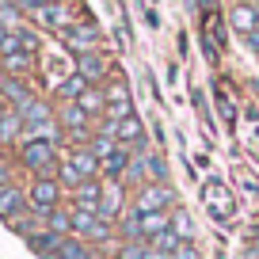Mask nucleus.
I'll return each mask as SVG.
<instances>
[{
    "label": "nucleus",
    "instance_id": "obj_27",
    "mask_svg": "<svg viewBox=\"0 0 259 259\" xmlns=\"http://www.w3.org/2000/svg\"><path fill=\"white\" fill-rule=\"evenodd\" d=\"M19 19V4H8V0H0V23L12 31V23Z\"/></svg>",
    "mask_w": 259,
    "mask_h": 259
},
{
    "label": "nucleus",
    "instance_id": "obj_8",
    "mask_svg": "<svg viewBox=\"0 0 259 259\" xmlns=\"http://www.w3.org/2000/svg\"><path fill=\"white\" fill-rule=\"evenodd\" d=\"M31 210V202H27V191L16 183H4L0 187V221H16L19 213Z\"/></svg>",
    "mask_w": 259,
    "mask_h": 259
},
{
    "label": "nucleus",
    "instance_id": "obj_18",
    "mask_svg": "<svg viewBox=\"0 0 259 259\" xmlns=\"http://www.w3.org/2000/svg\"><path fill=\"white\" fill-rule=\"evenodd\" d=\"M153 244L149 240H118L114 244V259H153Z\"/></svg>",
    "mask_w": 259,
    "mask_h": 259
},
{
    "label": "nucleus",
    "instance_id": "obj_17",
    "mask_svg": "<svg viewBox=\"0 0 259 259\" xmlns=\"http://www.w3.org/2000/svg\"><path fill=\"white\" fill-rule=\"evenodd\" d=\"M19 141H23V114L12 107L0 122V145H19Z\"/></svg>",
    "mask_w": 259,
    "mask_h": 259
},
{
    "label": "nucleus",
    "instance_id": "obj_33",
    "mask_svg": "<svg viewBox=\"0 0 259 259\" xmlns=\"http://www.w3.org/2000/svg\"><path fill=\"white\" fill-rule=\"evenodd\" d=\"M4 38H8V27H4V23H0V42H4Z\"/></svg>",
    "mask_w": 259,
    "mask_h": 259
},
{
    "label": "nucleus",
    "instance_id": "obj_13",
    "mask_svg": "<svg viewBox=\"0 0 259 259\" xmlns=\"http://www.w3.org/2000/svg\"><path fill=\"white\" fill-rule=\"evenodd\" d=\"M31 16H34V23L46 27V31H57V27L65 31V27H73V23H69V16H65V8L57 4V0H50V4H42V8H34Z\"/></svg>",
    "mask_w": 259,
    "mask_h": 259
},
{
    "label": "nucleus",
    "instance_id": "obj_31",
    "mask_svg": "<svg viewBox=\"0 0 259 259\" xmlns=\"http://www.w3.org/2000/svg\"><path fill=\"white\" fill-rule=\"evenodd\" d=\"M4 84H8V73L0 69V99H4Z\"/></svg>",
    "mask_w": 259,
    "mask_h": 259
},
{
    "label": "nucleus",
    "instance_id": "obj_3",
    "mask_svg": "<svg viewBox=\"0 0 259 259\" xmlns=\"http://www.w3.org/2000/svg\"><path fill=\"white\" fill-rule=\"evenodd\" d=\"M171 202H176L171 183H145L130 194V206L138 213H164V210H171Z\"/></svg>",
    "mask_w": 259,
    "mask_h": 259
},
{
    "label": "nucleus",
    "instance_id": "obj_10",
    "mask_svg": "<svg viewBox=\"0 0 259 259\" xmlns=\"http://www.w3.org/2000/svg\"><path fill=\"white\" fill-rule=\"evenodd\" d=\"M76 73L84 76L88 84H107V73H111V65L99 50H88V54H76Z\"/></svg>",
    "mask_w": 259,
    "mask_h": 259
},
{
    "label": "nucleus",
    "instance_id": "obj_19",
    "mask_svg": "<svg viewBox=\"0 0 259 259\" xmlns=\"http://www.w3.org/2000/svg\"><path fill=\"white\" fill-rule=\"evenodd\" d=\"M84 92H88V80H84L80 73H73V76H65V80H57V99H61V103H76Z\"/></svg>",
    "mask_w": 259,
    "mask_h": 259
},
{
    "label": "nucleus",
    "instance_id": "obj_1",
    "mask_svg": "<svg viewBox=\"0 0 259 259\" xmlns=\"http://www.w3.org/2000/svg\"><path fill=\"white\" fill-rule=\"evenodd\" d=\"M19 153L16 160L23 164L31 176H57V164H61V153H57V141L46 138H31V141H19Z\"/></svg>",
    "mask_w": 259,
    "mask_h": 259
},
{
    "label": "nucleus",
    "instance_id": "obj_24",
    "mask_svg": "<svg viewBox=\"0 0 259 259\" xmlns=\"http://www.w3.org/2000/svg\"><path fill=\"white\" fill-rule=\"evenodd\" d=\"M57 259H96V248H92L88 240H80V236H69V240L61 244V255Z\"/></svg>",
    "mask_w": 259,
    "mask_h": 259
},
{
    "label": "nucleus",
    "instance_id": "obj_22",
    "mask_svg": "<svg viewBox=\"0 0 259 259\" xmlns=\"http://www.w3.org/2000/svg\"><path fill=\"white\" fill-rule=\"evenodd\" d=\"M42 221H46L50 233H57V236H73V210H69V206H61V210L46 213Z\"/></svg>",
    "mask_w": 259,
    "mask_h": 259
},
{
    "label": "nucleus",
    "instance_id": "obj_20",
    "mask_svg": "<svg viewBox=\"0 0 259 259\" xmlns=\"http://www.w3.org/2000/svg\"><path fill=\"white\" fill-rule=\"evenodd\" d=\"M168 229H171V210H164V213H141V233H145V240L168 233Z\"/></svg>",
    "mask_w": 259,
    "mask_h": 259
},
{
    "label": "nucleus",
    "instance_id": "obj_23",
    "mask_svg": "<svg viewBox=\"0 0 259 259\" xmlns=\"http://www.w3.org/2000/svg\"><path fill=\"white\" fill-rule=\"evenodd\" d=\"M210 198H213L218 218H229V213H233V194H229L221 183H206V202H210Z\"/></svg>",
    "mask_w": 259,
    "mask_h": 259
},
{
    "label": "nucleus",
    "instance_id": "obj_12",
    "mask_svg": "<svg viewBox=\"0 0 259 259\" xmlns=\"http://www.w3.org/2000/svg\"><path fill=\"white\" fill-rule=\"evenodd\" d=\"M114 141H118V145H126V149L145 145V126H141L138 114H130V118H122L118 126H114Z\"/></svg>",
    "mask_w": 259,
    "mask_h": 259
},
{
    "label": "nucleus",
    "instance_id": "obj_30",
    "mask_svg": "<svg viewBox=\"0 0 259 259\" xmlns=\"http://www.w3.org/2000/svg\"><path fill=\"white\" fill-rule=\"evenodd\" d=\"M8 183V160H4V156H0V187Z\"/></svg>",
    "mask_w": 259,
    "mask_h": 259
},
{
    "label": "nucleus",
    "instance_id": "obj_9",
    "mask_svg": "<svg viewBox=\"0 0 259 259\" xmlns=\"http://www.w3.org/2000/svg\"><path fill=\"white\" fill-rule=\"evenodd\" d=\"M103 191H107V183H103V179H88V183H80L73 194H69V206L99 213V206H103Z\"/></svg>",
    "mask_w": 259,
    "mask_h": 259
},
{
    "label": "nucleus",
    "instance_id": "obj_2",
    "mask_svg": "<svg viewBox=\"0 0 259 259\" xmlns=\"http://www.w3.org/2000/svg\"><path fill=\"white\" fill-rule=\"evenodd\" d=\"M65 198H69V191L61 187V179H57V176H31V187H27V202H31V213L46 218V213L61 210Z\"/></svg>",
    "mask_w": 259,
    "mask_h": 259
},
{
    "label": "nucleus",
    "instance_id": "obj_26",
    "mask_svg": "<svg viewBox=\"0 0 259 259\" xmlns=\"http://www.w3.org/2000/svg\"><path fill=\"white\" fill-rule=\"evenodd\" d=\"M171 233H179L183 240H194V225H191V213H187V210L171 213Z\"/></svg>",
    "mask_w": 259,
    "mask_h": 259
},
{
    "label": "nucleus",
    "instance_id": "obj_4",
    "mask_svg": "<svg viewBox=\"0 0 259 259\" xmlns=\"http://www.w3.org/2000/svg\"><path fill=\"white\" fill-rule=\"evenodd\" d=\"M103 92H107V118H114V122H122V118H130L134 114V99H130V88H126V80H107L103 84Z\"/></svg>",
    "mask_w": 259,
    "mask_h": 259
},
{
    "label": "nucleus",
    "instance_id": "obj_34",
    "mask_svg": "<svg viewBox=\"0 0 259 259\" xmlns=\"http://www.w3.org/2000/svg\"><path fill=\"white\" fill-rule=\"evenodd\" d=\"M251 4H259V0H251Z\"/></svg>",
    "mask_w": 259,
    "mask_h": 259
},
{
    "label": "nucleus",
    "instance_id": "obj_32",
    "mask_svg": "<svg viewBox=\"0 0 259 259\" xmlns=\"http://www.w3.org/2000/svg\"><path fill=\"white\" fill-rule=\"evenodd\" d=\"M8 111H12V107L4 103V99H0V122H4V114H8Z\"/></svg>",
    "mask_w": 259,
    "mask_h": 259
},
{
    "label": "nucleus",
    "instance_id": "obj_15",
    "mask_svg": "<svg viewBox=\"0 0 259 259\" xmlns=\"http://www.w3.org/2000/svg\"><path fill=\"white\" fill-rule=\"evenodd\" d=\"M76 103H80L96 122H99V118H107V92H103V84H88V92H84Z\"/></svg>",
    "mask_w": 259,
    "mask_h": 259
},
{
    "label": "nucleus",
    "instance_id": "obj_25",
    "mask_svg": "<svg viewBox=\"0 0 259 259\" xmlns=\"http://www.w3.org/2000/svg\"><path fill=\"white\" fill-rule=\"evenodd\" d=\"M145 171H149V183H168V160H164V153H149L145 156Z\"/></svg>",
    "mask_w": 259,
    "mask_h": 259
},
{
    "label": "nucleus",
    "instance_id": "obj_16",
    "mask_svg": "<svg viewBox=\"0 0 259 259\" xmlns=\"http://www.w3.org/2000/svg\"><path fill=\"white\" fill-rule=\"evenodd\" d=\"M31 65H34V54H27V50H19V54H12V57H0V69H4L12 80H27Z\"/></svg>",
    "mask_w": 259,
    "mask_h": 259
},
{
    "label": "nucleus",
    "instance_id": "obj_14",
    "mask_svg": "<svg viewBox=\"0 0 259 259\" xmlns=\"http://www.w3.org/2000/svg\"><path fill=\"white\" fill-rule=\"evenodd\" d=\"M34 99H38V96H34V88L27 80H12V76H8V84H4V103H8V107L23 111V107L34 103Z\"/></svg>",
    "mask_w": 259,
    "mask_h": 259
},
{
    "label": "nucleus",
    "instance_id": "obj_5",
    "mask_svg": "<svg viewBox=\"0 0 259 259\" xmlns=\"http://www.w3.org/2000/svg\"><path fill=\"white\" fill-rule=\"evenodd\" d=\"M65 164H73L76 171H80V179H103V164H99V156L92 153L88 145H76L69 149V153H61Z\"/></svg>",
    "mask_w": 259,
    "mask_h": 259
},
{
    "label": "nucleus",
    "instance_id": "obj_7",
    "mask_svg": "<svg viewBox=\"0 0 259 259\" xmlns=\"http://www.w3.org/2000/svg\"><path fill=\"white\" fill-rule=\"evenodd\" d=\"M229 27H233L236 34H251L259 31V4H251V0H236L233 8H229Z\"/></svg>",
    "mask_w": 259,
    "mask_h": 259
},
{
    "label": "nucleus",
    "instance_id": "obj_6",
    "mask_svg": "<svg viewBox=\"0 0 259 259\" xmlns=\"http://www.w3.org/2000/svg\"><path fill=\"white\" fill-rule=\"evenodd\" d=\"M61 38H65V46L73 50V54H88V50H96L99 31H96V23L88 19V23H73V27H65Z\"/></svg>",
    "mask_w": 259,
    "mask_h": 259
},
{
    "label": "nucleus",
    "instance_id": "obj_11",
    "mask_svg": "<svg viewBox=\"0 0 259 259\" xmlns=\"http://www.w3.org/2000/svg\"><path fill=\"white\" fill-rule=\"evenodd\" d=\"M65 240H69V236H57V233H50V229H38L34 236H27V248H31L38 259H57Z\"/></svg>",
    "mask_w": 259,
    "mask_h": 259
},
{
    "label": "nucleus",
    "instance_id": "obj_21",
    "mask_svg": "<svg viewBox=\"0 0 259 259\" xmlns=\"http://www.w3.org/2000/svg\"><path fill=\"white\" fill-rule=\"evenodd\" d=\"M118 240H145V233H141V213L130 206V213H122L118 218Z\"/></svg>",
    "mask_w": 259,
    "mask_h": 259
},
{
    "label": "nucleus",
    "instance_id": "obj_29",
    "mask_svg": "<svg viewBox=\"0 0 259 259\" xmlns=\"http://www.w3.org/2000/svg\"><path fill=\"white\" fill-rule=\"evenodd\" d=\"M244 46L251 50V54H259V31H251V34H244Z\"/></svg>",
    "mask_w": 259,
    "mask_h": 259
},
{
    "label": "nucleus",
    "instance_id": "obj_28",
    "mask_svg": "<svg viewBox=\"0 0 259 259\" xmlns=\"http://www.w3.org/2000/svg\"><path fill=\"white\" fill-rule=\"evenodd\" d=\"M171 259H202V251L194 248V240H191V244H183V248H179V251H176Z\"/></svg>",
    "mask_w": 259,
    "mask_h": 259
},
{
    "label": "nucleus",
    "instance_id": "obj_35",
    "mask_svg": "<svg viewBox=\"0 0 259 259\" xmlns=\"http://www.w3.org/2000/svg\"><path fill=\"white\" fill-rule=\"evenodd\" d=\"M255 92H259V84H255Z\"/></svg>",
    "mask_w": 259,
    "mask_h": 259
}]
</instances>
